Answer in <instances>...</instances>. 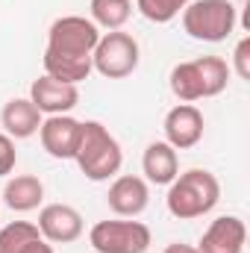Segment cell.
<instances>
[{
    "instance_id": "6da1fadb",
    "label": "cell",
    "mask_w": 250,
    "mask_h": 253,
    "mask_svg": "<svg viewBox=\"0 0 250 253\" xmlns=\"http://www.w3.org/2000/svg\"><path fill=\"white\" fill-rule=\"evenodd\" d=\"M97 42H100V30L94 27L91 18H83V15L56 18L47 30L44 74L59 83H68V85H80L94 71L91 53H94Z\"/></svg>"
},
{
    "instance_id": "7a4b0ae2",
    "label": "cell",
    "mask_w": 250,
    "mask_h": 253,
    "mask_svg": "<svg viewBox=\"0 0 250 253\" xmlns=\"http://www.w3.org/2000/svg\"><path fill=\"white\" fill-rule=\"evenodd\" d=\"M221 200V183L212 171L206 168H188L183 174L174 177V183L168 186L165 206L174 218L180 221H194L209 215Z\"/></svg>"
},
{
    "instance_id": "3957f363",
    "label": "cell",
    "mask_w": 250,
    "mask_h": 253,
    "mask_svg": "<svg viewBox=\"0 0 250 253\" xmlns=\"http://www.w3.org/2000/svg\"><path fill=\"white\" fill-rule=\"evenodd\" d=\"M230 65L221 56H197L171 68L168 85L180 103H194L206 97H218L230 83Z\"/></svg>"
},
{
    "instance_id": "277c9868",
    "label": "cell",
    "mask_w": 250,
    "mask_h": 253,
    "mask_svg": "<svg viewBox=\"0 0 250 253\" xmlns=\"http://www.w3.org/2000/svg\"><path fill=\"white\" fill-rule=\"evenodd\" d=\"M74 162L80 165L83 177L91 183L115 180L121 165H124V150L118 138L100 124V121H83V135Z\"/></svg>"
},
{
    "instance_id": "5b68a950",
    "label": "cell",
    "mask_w": 250,
    "mask_h": 253,
    "mask_svg": "<svg viewBox=\"0 0 250 253\" xmlns=\"http://www.w3.org/2000/svg\"><path fill=\"white\" fill-rule=\"evenodd\" d=\"M180 15L188 36L194 42H209V44L230 39L239 21L236 6L230 0H191Z\"/></svg>"
},
{
    "instance_id": "8992f818",
    "label": "cell",
    "mask_w": 250,
    "mask_h": 253,
    "mask_svg": "<svg viewBox=\"0 0 250 253\" xmlns=\"http://www.w3.org/2000/svg\"><path fill=\"white\" fill-rule=\"evenodd\" d=\"M138 59H141L138 42L124 30H109L100 33V42L91 53V68L106 80H124L138 68Z\"/></svg>"
},
{
    "instance_id": "52a82bcc",
    "label": "cell",
    "mask_w": 250,
    "mask_h": 253,
    "mask_svg": "<svg viewBox=\"0 0 250 253\" xmlns=\"http://www.w3.org/2000/svg\"><path fill=\"white\" fill-rule=\"evenodd\" d=\"M88 242L97 253H147L150 227L141 221H97L88 233Z\"/></svg>"
},
{
    "instance_id": "ba28073f",
    "label": "cell",
    "mask_w": 250,
    "mask_h": 253,
    "mask_svg": "<svg viewBox=\"0 0 250 253\" xmlns=\"http://www.w3.org/2000/svg\"><path fill=\"white\" fill-rule=\"evenodd\" d=\"M162 129H165V141L174 150H191L194 144H200L206 121L194 103H177L174 109H168Z\"/></svg>"
},
{
    "instance_id": "9c48e42d",
    "label": "cell",
    "mask_w": 250,
    "mask_h": 253,
    "mask_svg": "<svg viewBox=\"0 0 250 253\" xmlns=\"http://www.w3.org/2000/svg\"><path fill=\"white\" fill-rule=\"evenodd\" d=\"M39 233L50 245H71L83 236V215L68 203H47L39 212Z\"/></svg>"
},
{
    "instance_id": "30bf717a",
    "label": "cell",
    "mask_w": 250,
    "mask_h": 253,
    "mask_svg": "<svg viewBox=\"0 0 250 253\" xmlns=\"http://www.w3.org/2000/svg\"><path fill=\"white\" fill-rule=\"evenodd\" d=\"M80 135H83V121L71 115H47L39 126L42 147L53 159H74L80 147Z\"/></svg>"
},
{
    "instance_id": "8fae6325",
    "label": "cell",
    "mask_w": 250,
    "mask_h": 253,
    "mask_svg": "<svg viewBox=\"0 0 250 253\" xmlns=\"http://www.w3.org/2000/svg\"><path fill=\"white\" fill-rule=\"evenodd\" d=\"M109 209L118 218H138L147 206H150V186L144 177H132V174H118L109 186L106 194Z\"/></svg>"
},
{
    "instance_id": "7c38bea8",
    "label": "cell",
    "mask_w": 250,
    "mask_h": 253,
    "mask_svg": "<svg viewBox=\"0 0 250 253\" xmlns=\"http://www.w3.org/2000/svg\"><path fill=\"white\" fill-rule=\"evenodd\" d=\"M245 242H248L245 221L239 215H221L200 236L197 253H245Z\"/></svg>"
},
{
    "instance_id": "4fadbf2b",
    "label": "cell",
    "mask_w": 250,
    "mask_h": 253,
    "mask_svg": "<svg viewBox=\"0 0 250 253\" xmlns=\"http://www.w3.org/2000/svg\"><path fill=\"white\" fill-rule=\"evenodd\" d=\"M30 100L36 103V109L42 115H68L77 103H80V88L59 83L53 77H39L30 85Z\"/></svg>"
},
{
    "instance_id": "5bb4252c",
    "label": "cell",
    "mask_w": 250,
    "mask_h": 253,
    "mask_svg": "<svg viewBox=\"0 0 250 253\" xmlns=\"http://www.w3.org/2000/svg\"><path fill=\"white\" fill-rule=\"evenodd\" d=\"M141 171L144 180L153 186H171L174 177L180 174V156L168 141H150L141 156Z\"/></svg>"
},
{
    "instance_id": "9a60e30c",
    "label": "cell",
    "mask_w": 250,
    "mask_h": 253,
    "mask_svg": "<svg viewBox=\"0 0 250 253\" xmlns=\"http://www.w3.org/2000/svg\"><path fill=\"white\" fill-rule=\"evenodd\" d=\"M44 121V115L36 109V103L30 97H12L3 112H0V124H3V132L9 138H30L39 132V126Z\"/></svg>"
},
{
    "instance_id": "2e32d148",
    "label": "cell",
    "mask_w": 250,
    "mask_h": 253,
    "mask_svg": "<svg viewBox=\"0 0 250 253\" xmlns=\"http://www.w3.org/2000/svg\"><path fill=\"white\" fill-rule=\"evenodd\" d=\"M44 200V183L36 174H18L6 183L3 189V203L12 212H33Z\"/></svg>"
},
{
    "instance_id": "e0dca14e",
    "label": "cell",
    "mask_w": 250,
    "mask_h": 253,
    "mask_svg": "<svg viewBox=\"0 0 250 253\" xmlns=\"http://www.w3.org/2000/svg\"><path fill=\"white\" fill-rule=\"evenodd\" d=\"M88 12L97 30H121L132 18V0H91Z\"/></svg>"
},
{
    "instance_id": "ac0fdd59",
    "label": "cell",
    "mask_w": 250,
    "mask_h": 253,
    "mask_svg": "<svg viewBox=\"0 0 250 253\" xmlns=\"http://www.w3.org/2000/svg\"><path fill=\"white\" fill-rule=\"evenodd\" d=\"M36 239H42L39 227L30 221H12L0 230V253H24Z\"/></svg>"
},
{
    "instance_id": "d6986e66",
    "label": "cell",
    "mask_w": 250,
    "mask_h": 253,
    "mask_svg": "<svg viewBox=\"0 0 250 253\" xmlns=\"http://www.w3.org/2000/svg\"><path fill=\"white\" fill-rule=\"evenodd\" d=\"M191 0H135V9L150 21V24H168L174 21Z\"/></svg>"
},
{
    "instance_id": "ffe728a7",
    "label": "cell",
    "mask_w": 250,
    "mask_h": 253,
    "mask_svg": "<svg viewBox=\"0 0 250 253\" xmlns=\"http://www.w3.org/2000/svg\"><path fill=\"white\" fill-rule=\"evenodd\" d=\"M18 162V150H15V138H9L6 132H0V177L12 174Z\"/></svg>"
},
{
    "instance_id": "44dd1931",
    "label": "cell",
    "mask_w": 250,
    "mask_h": 253,
    "mask_svg": "<svg viewBox=\"0 0 250 253\" xmlns=\"http://www.w3.org/2000/svg\"><path fill=\"white\" fill-rule=\"evenodd\" d=\"M242 80H250V39L245 36L239 44H236V53H233V68Z\"/></svg>"
},
{
    "instance_id": "7402d4cb",
    "label": "cell",
    "mask_w": 250,
    "mask_h": 253,
    "mask_svg": "<svg viewBox=\"0 0 250 253\" xmlns=\"http://www.w3.org/2000/svg\"><path fill=\"white\" fill-rule=\"evenodd\" d=\"M162 253H197L194 245H183V242H174V245H168Z\"/></svg>"
}]
</instances>
